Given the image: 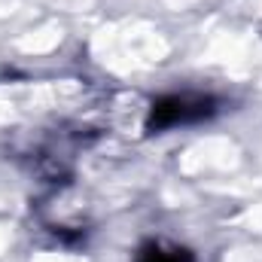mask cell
<instances>
[{
	"instance_id": "obj_1",
	"label": "cell",
	"mask_w": 262,
	"mask_h": 262,
	"mask_svg": "<svg viewBox=\"0 0 262 262\" xmlns=\"http://www.w3.org/2000/svg\"><path fill=\"white\" fill-rule=\"evenodd\" d=\"M213 113H216V101L207 98V95H162L149 107L146 131L159 134V131L177 128V125L201 122V119H207Z\"/></svg>"
},
{
	"instance_id": "obj_2",
	"label": "cell",
	"mask_w": 262,
	"mask_h": 262,
	"mask_svg": "<svg viewBox=\"0 0 262 262\" xmlns=\"http://www.w3.org/2000/svg\"><path fill=\"white\" fill-rule=\"evenodd\" d=\"M134 262H195L192 250L162 244V241H143L134 253Z\"/></svg>"
}]
</instances>
